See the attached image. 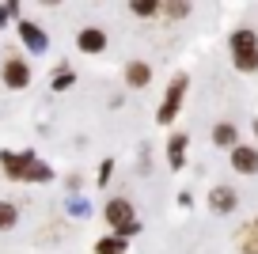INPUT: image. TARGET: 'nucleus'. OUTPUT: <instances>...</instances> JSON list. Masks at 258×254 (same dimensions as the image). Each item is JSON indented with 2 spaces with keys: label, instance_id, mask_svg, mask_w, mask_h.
<instances>
[{
  "label": "nucleus",
  "instance_id": "6e6552de",
  "mask_svg": "<svg viewBox=\"0 0 258 254\" xmlns=\"http://www.w3.org/2000/svg\"><path fill=\"white\" fill-rule=\"evenodd\" d=\"M76 42H80V49H84V53H99V49L106 46V34L91 27V31H80V38H76Z\"/></svg>",
  "mask_w": 258,
  "mask_h": 254
},
{
  "label": "nucleus",
  "instance_id": "39448f33",
  "mask_svg": "<svg viewBox=\"0 0 258 254\" xmlns=\"http://www.w3.org/2000/svg\"><path fill=\"white\" fill-rule=\"evenodd\" d=\"M232 167L243 171V175H254V171H258V152L254 148H235L232 152Z\"/></svg>",
  "mask_w": 258,
  "mask_h": 254
},
{
  "label": "nucleus",
  "instance_id": "ddd939ff",
  "mask_svg": "<svg viewBox=\"0 0 258 254\" xmlns=\"http://www.w3.org/2000/svg\"><path fill=\"white\" fill-rule=\"evenodd\" d=\"M133 12H137V16H156V12H160V0H133Z\"/></svg>",
  "mask_w": 258,
  "mask_h": 254
},
{
  "label": "nucleus",
  "instance_id": "1a4fd4ad",
  "mask_svg": "<svg viewBox=\"0 0 258 254\" xmlns=\"http://www.w3.org/2000/svg\"><path fill=\"white\" fill-rule=\"evenodd\" d=\"M148 76H152V69H148V65H141V61H133V65H129V72H125V80L133 84V88H145Z\"/></svg>",
  "mask_w": 258,
  "mask_h": 254
},
{
  "label": "nucleus",
  "instance_id": "dca6fc26",
  "mask_svg": "<svg viewBox=\"0 0 258 254\" xmlns=\"http://www.w3.org/2000/svg\"><path fill=\"white\" fill-rule=\"evenodd\" d=\"M182 148H186V141H182V137H175V141H171V163L182 159Z\"/></svg>",
  "mask_w": 258,
  "mask_h": 254
},
{
  "label": "nucleus",
  "instance_id": "9d476101",
  "mask_svg": "<svg viewBox=\"0 0 258 254\" xmlns=\"http://www.w3.org/2000/svg\"><path fill=\"white\" fill-rule=\"evenodd\" d=\"M19 34L27 38V46H31V49H42V46H46V38H42V31H38L34 23H23V27H19Z\"/></svg>",
  "mask_w": 258,
  "mask_h": 254
},
{
  "label": "nucleus",
  "instance_id": "2eb2a0df",
  "mask_svg": "<svg viewBox=\"0 0 258 254\" xmlns=\"http://www.w3.org/2000/svg\"><path fill=\"white\" fill-rule=\"evenodd\" d=\"M16 224V205H0V228H12Z\"/></svg>",
  "mask_w": 258,
  "mask_h": 254
},
{
  "label": "nucleus",
  "instance_id": "4468645a",
  "mask_svg": "<svg viewBox=\"0 0 258 254\" xmlns=\"http://www.w3.org/2000/svg\"><path fill=\"white\" fill-rule=\"evenodd\" d=\"M121 250H125L121 239H99V254H121Z\"/></svg>",
  "mask_w": 258,
  "mask_h": 254
},
{
  "label": "nucleus",
  "instance_id": "f257e3e1",
  "mask_svg": "<svg viewBox=\"0 0 258 254\" xmlns=\"http://www.w3.org/2000/svg\"><path fill=\"white\" fill-rule=\"evenodd\" d=\"M4 167H8V175H16V178H31V182H46L49 178V167L46 163H38L34 156H12V152H4Z\"/></svg>",
  "mask_w": 258,
  "mask_h": 254
},
{
  "label": "nucleus",
  "instance_id": "9b49d317",
  "mask_svg": "<svg viewBox=\"0 0 258 254\" xmlns=\"http://www.w3.org/2000/svg\"><path fill=\"white\" fill-rule=\"evenodd\" d=\"M163 12H167L171 19H182L186 12H190V0H163Z\"/></svg>",
  "mask_w": 258,
  "mask_h": 254
},
{
  "label": "nucleus",
  "instance_id": "20e7f679",
  "mask_svg": "<svg viewBox=\"0 0 258 254\" xmlns=\"http://www.w3.org/2000/svg\"><path fill=\"white\" fill-rule=\"evenodd\" d=\"M182 91H186V80L178 76L175 84H171V91H167V103L160 106V121H163V125H167V121L175 118V110H178V99H182Z\"/></svg>",
  "mask_w": 258,
  "mask_h": 254
},
{
  "label": "nucleus",
  "instance_id": "423d86ee",
  "mask_svg": "<svg viewBox=\"0 0 258 254\" xmlns=\"http://www.w3.org/2000/svg\"><path fill=\"white\" fill-rule=\"evenodd\" d=\"M4 80H8V88H23L27 80H31V69L23 61H8L4 65Z\"/></svg>",
  "mask_w": 258,
  "mask_h": 254
},
{
  "label": "nucleus",
  "instance_id": "f8f14e48",
  "mask_svg": "<svg viewBox=\"0 0 258 254\" xmlns=\"http://www.w3.org/2000/svg\"><path fill=\"white\" fill-rule=\"evenodd\" d=\"M213 141L217 144H235V125H217L213 129Z\"/></svg>",
  "mask_w": 258,
  "mask_h": 254
},
{
  "label": "nucleus",
  "instance_id": "a211bd4d",
  "mask_svg": "<svg viewBox=\"0 0 258 254\" xmlns=\"http://www.w3.org/2000/svg\"><path fill=\"white\" fill-rule=\"evenodd\" d=\"M254 129H258V125H254Z\"/></svg>",
  "mask_w": 258,
  "mask_h": 254
},
{
  "label": "nucleus",
  "instance_id": "f03ea898",
  "mask_svg": "<svg viewBox=\"0 0 258 254\" xmlns=\"http://www.w3.org/2000/svg\"><path fill=\"white\" fill-rule=\"evenodd\" d=\"M232 53H235V65H239L243 72L258 69V38L250 31H235L232 34Z\"/></svg>",
  "mask_w": 258,
  "mask_h": 254
},
{
  "label": "nucleus",
  "instance_id": "7ed1b4c3",
  "mask_svg": "<svg viewBox=\"0 0 258 254\" xmlns=\"http://www.w3.org/2000/svg\"><path fill=\"white\" fill-rule=\"evenodd\" d=\"M106 220H110L118 231H125V235H129V231H137V220H133V205H129V201H121V198L106 205Z\"/></svg>",
  "mask_w": 258,
  "mask_h": 254
},
{
  "label": "nucleus",
  "instance_id": "f3484780",
  "mask_svg": "<svg viewBox=\"0 0 258 254\" xmlns=\"http://www.w3.org/2000/svg\"><path fill=\"white\" fill-rule=\"evenodd\" d=\"M42 4H61V0H42Z\"/></svg>",
  "mask_w": 258,
  "mask_h": 254
},
{
  "label": "nucleus",
  "instance_id": "0eeeda50",
  "mask_svg": "<svg viewBox=\"0 0 258 254\" xmlns=\"http://www.w3.org/2000/svg\"><path fill=\"white\" fill-rule=\"evenodd\" d=\"M209 205L217 209V213H232L235 209V194L228 190V186H217V190L209 194Z\"/></svg>",
  "mask_w": 258,
  "mask_h": 254
}]
</instances>
